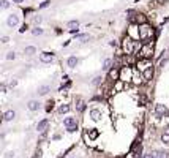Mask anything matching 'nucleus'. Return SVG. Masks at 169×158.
<instances>
[{
  "label": "nucleus",
  "instance_id": "1",
  "mask_svg": "<svg viewBox=\"0 0 169 158\" xmlns=\"http://www.w3.org/2000/svg\"><path fill=\"white\" fill-rule=\"evenodd\" d=\"M157 33H158V29H155V27H153L150 22L139 25V40L142 41V43H149V41H153L155 37H157Z\"/></svg>",
  "mask_w": 169,
  "mask_h": 158
},
{
  "label": "nucleus",
  "instance_id": "2",
  "mask_svg": "<svg viewBox=\"0 0 169 158\" xmlns=\"http://www.w3.org/2000/svg\"><path fill=\"white\" fill-rule=\"evenodd\" d=\"M136 41L138 40H133L131 37L125 35L120 41V51L125 56H135V51H136Z\"/></svg>",
  "mask_w": 169,
  "mask_h": 158
},
{
  "label": "nucleus",
  "instance_id": "3",
  "mask_svg": "<svg viewBox=\"0 0 169 158\" xmlns=\"http://www.w3.org/2000/svg\"><path fill=\"white\" fill-rule=\"evenodd\" d=\"M155 57V41H149L144 43L141 51L138 54V59H145V60H152Z\"/></svg>",
  "mask_w": 169,
  "mask_h": 158
},
{
  "label": "nucleus",
  "instance_id": "4",
  "mask_svg": "<svg viewBox=\"0 0 169 158\" xmlns=\"http://www.w3.org/2000/svg\"><path fill=\"white\" fill-rule=\"evenodd\" d=\"M131 84L135 87H142L145 84V79L142 76V71L138 70V68L135 66V71H133V78H131Z\"/></svg>",
  "mask_w": 169,
  "mask_h": 158
},
{
  "label": "nucleus",
  "instance_id": "5",
  "mask_svg": "<svg viewBox=\"0 0 169 158\" xmlns=\"http://www.w3.org/2000/svg\"><path fill=\"white\" fill-rule=\"evenodd\" d=\"M155 74H157V66H155L153 63L149 65L145 70H142V76L145 79V84H150V82L155 79Z\"/></svg>",
  "mask_w": 169,
  "mask_h": 158
},
{
  "label": "nucleus",
  "instance_id": "6",
  "mask_svg": "<svg viewBox=\"0 0 169 158\" xmlns=\"http://www.w3.org/2000/svg\"><path fill=\"white\" fill-rule=\"evenodd\" d=\"M133 71H135V66H122L120 68V81L123 82H131V78H133Z\"/></svg>",
  "mask_w": 169,
  "mask_h": 158
},
{
  "label": "nucleus",
  "instance_id": "7",
  "mask_svg": "<svg viewBox=\"0 0 169 158\" xmlns=\"http://www.w3.org/2000/svg\"><path fill=\"white\" fill-rule=\"evenodd\" d=\"M167 112H169V108L164 105V103H157V105H155V108H153V114L157 115V119L166 117Z\"/></svg>",
  "mask_w": 169,
  "mask_h": 158
},
{
  "label": "nucleus",
  "instance_id": "8",
  "mask_svg": "<svg viewBox=\"0 0 169 158\" xmlns=\"http://www.w3.org/2000/svg\"><path fill=\"white\" fill-rule=\"evenodd\" d=\"M89 117H90V120H93V122H101V119H103V111H101L100 108L93 106V108L89 109Z\"/></svg>",
  "mask_w": 169,
  "mask_h": 158
},
{
  "label": "nucleus",
  "instance_id": "9",
  "mask_svg": "<svg viewBox=\"0 0 169 158\" xmlns=\"http://www.w3.org/2000/svg\"><path fill=\"white\" fill-rule=\"evenodd\" d=\"M54 59H55V54L51 52V51H43V52L38 56V60L41 62V63H46V65H47V63H52Z\"/></svg>",
  "mask_w": 169,
  "mask_h": 158
},
{
  "label": "nucleus",
  "instance_id": "10",
  "mask_svg": "<svg viewBox=\"0 0 169 158\" xmlns=\"http://www.w3.org/2000/svg\"><path fill=\"white\" fill-rule=\"evenodd\" d=\"M104 82H106V76L100 73V74H95V76L90 79V85L95 87V89H98V87H103Z\"/></svg>",
  "mask_w": 169,
  "mask_h": 158
},
{
  "label": "nucleus",
  "instance_id": "11",
  "mask_svg": "<svg viewBox=\"0 0 169 158\" xmlns=\"http://www.w3.org/2000/svg\"><path fill=\"white\" fill-rule=\"evenodd\" d=\"M79 27H81V22L77 19H71L67 22V29L70 33H73V35H77L79 33Z\"/></svg>",
  "mask_w": 169,
  "mask_h": 158
},
{
  "label": "nucleus",
  "instance_id": "12",
  "mask_svg": "<svg viewBox=\"0 0 169 158\" xmlns=\"http://www.w3.org/2000/svg\"><path fill=\"white\" fill-rule=\"evenodd\" d=\"M126 35L131 37L133 40H139V25L138 24H130L126 29Z\"/></svg>",
  "mask_w": 169,
  "mask_h": 158
},
{
  "label": "nucleus",
  "instance_id": "13",
  "mask_svg": "<svg viewBox=\"0 0 169 158\" xmlns=\"http://www.w3.org/2000/svg\"><path fill=\"white\" fill-rule=\"evenodd\" d=\"M126 89H128V84L119 79V81H115L114 84H112V93H117V92H125Z\"/></svg>",
  "mask_w": 169,
  "mask_h": 158
},
{
  "label": "nucleus",
  "instance_id": "14",
  "mask_svg": "<svg viewBox=\"0 0 169 158\" xmlns=\"http://www.w3.org/2000/svg\"><path fill=\"white\" fill-rule=\"evenodd\" d=\"M6 25L10 27V29H15V27L19 25V16L15 15V13H11V15L6 18Z\"/></svg>",
  "mask_w": 169,
  "mask_h": 158
},
{
  "label": "nucleus",
  "instance_id": "15",
  "mask_svg": "<svg viewBox=\"0 0 169 158\" xmlns=\"http://www.w3.org/2000/svg\"><path fill=\"white\" fill-rule=\"evenodd\" d=\"M65 63H67V66L70 68V70H74V68L79 65V57H77V56H68L67 60H65Z\"/></svg>",
  "mask_w": 169,
  "mask_h": 158
},
{
  "label": "nucleus",
  "instance_id": "16",
  "mask_svg": "<svg viewBox=\"0 0 169 158\" xmlns=\"http://www.w3.org/2000/svg\"><path fill=\"white\" fill-rule=\"evenodd\" d=\"M27 109H29L30 112H38L41 109V103L38 100H29L27 101Z\"/></svg>",
  "mask_w": 169,
  "mask_h": 158
},
{
  "label": "nucleus",
  "instance_id": "17",
  "mask_svg": "<svg viewBox=\"0 0 169 158\" xmlns=\"http://www.w3.org/2000/svg\"><path fill=\"white\" fill-rule=\"evenodd\" d=\"M71 105L70 103H63V105H60L59 108H57V114L59 115H67V114H70L71 112Z\"/></svg>",
  "mask_w": 169,
  "mask_h": 158
},
{
  "label": "nucleus",
  "instance_id": "18",
  "mask_svg": "<svg viewBox=\"0 0 169 158\" xmlns=\"http://www.w3.org/2000/svg\"><path fill=\"white\" fill-rule=\"evenodd\" d=\"M111 68H114V59H111V57H106L103 60V63H101V70L104 73H108Z\"/></svg>",
  "mask_w": 169,
  "mask_h": 158
},
{
  "label": "nucleus",
  "instance_id": "19",
  "mask_svg": "<svg viewBox=\"0 0 169 158\" xmlns=\"http://www.w3.org/2000/svg\"><path fill=\"white\" fill-rule=\"evenodd\" d=\"M135 21H136V24H138V25H142V24H147V22H149V16H147L145 13H139V11H136V18H135Z\"/></svg>",
  "mask_w": 169,
  "mask_h": 158
},
{
  "label": "nucleus",
  "instance_id": "20",
  "mask_svg": "<svg viewBox=\"0 0 169 158\" xmlns=\"http://www.w3.org/2000/svg\"><path fill=\"white\" fill-rule=\"evenodd\" d=\"M49 92H51V85H49V84H41V85H38V89H37L38 97H46Z\"/></svg>",
  "mask_w": 169,
  "mask_h": 158
},
{
  "label": "nucleus",
  "instance_id": "21",
  "mask_svg": "<svg viewBox=\"0 0 169 158\" xmlns=\"http://www.w3.org/2000/svg\"><path fill=\"white\" fill-rule=\"evenodd\" d=\"M47 127H49V120H47V119H41V120L37 123V131H38V133H46Z\"/></svg>",
  "mask_w": 169,
  "mask_h": 158
},
{
  "label": "nucleus",
  "instance_id": "22",
  "mask_svg": "<svg viewBox=\"0 0 169 158\" xmlns=\"http://www.w3.org/2000/svg\"><path fill=\"white\" fill-rule=\"evenodd\" d=\"M16 119V111L15 109H8V111L3 112V120L5 122H13Z\"/></svg>",
  "mask_w": 169,
  "mask_h": 158
},
{
  "label": "nucleus",
  "instance_id": "23",
  "mask_svg": "<svg viewBox=\"0 0 169 158\" xmlns=\"http://www.w3.org/2000/svg\"><path fill=\"white\" fill-rule=\"evenodd\" d=\"M63 127H65V130L71 128V127H77L76 117H65V119H63Z\"/></svg>",
  "mask_w": 169,
  "mask_h": 158
},
{
  "label": "nucleus",
  "instance_id": "24",
  "mask_svg": "<svg viewBox=\"0 0 169 158\" xmlns=\"http://www.w3.org/2000/svg\"><path fill=\"white\" fill-rule=\"evenodd\" d=\"M37 52H38L37 46H32V44H30V46H25V47H24V56H25V57H33Z\"/></svg>",
  "mask_w": 169,
  "mask_h": 158
},
{
  "label": "nucleus",
  "instance_id": "25",
  "mask_svg": "<svg viewBox=\"0 0 169 158\" xmlns=\"http://www.w3.org/2000/svg\"><path fill=\"white\" fill-rule=\"evenodd\" d=\"M74 108H76V111L79 112V114H82V112L87 109V105H86V101H84V100L77 98V100H76V106H74Z\"/></svg>",
  "mask_w": 169,
  "mask_h": 158
},
{
  "label": "nucleus",
  "instance_id": "26",
  "mask_svg": "<svg viewBox=\"0 0 169 158\" xmlns=\"http://www.w3.org/2000/svg\"><path fill=\"white\" fill-rule=\"evenodd\" d=\"M30 33L33 37H41V35H44V29L41 25H33L30 29Z\"/></svg>",
  "mask_w": 169,
  "mask_h": 158
},
{
  "label": "nucleus",
  "instance_id": "27",
  "mask_svg": "<svg viewBox=\"0 0 169 158\" xmlns=\"http://www.w3.org/2000/svg\"><path fill=\"white\" fill-rule=\"evenodd\" d=\"M87 136H89L90 141H95L98 136H100V131H98V130H95V128H92V130H89V131H87Z\"/></svg>",
  "mask_w": 169,
  "mask_h": 158
},
{
  "label": "nucleus",
  "instance_id": "28",
  "mask_svg": "<svg viewBox=\"0 0 169 158\" xmlns=\"http://www.w3.org/2000/svg\"><path fill=\"white\" fill-rule=\"evenodd\" d=\"M76 40H79L81 43H87V40H90V35L89 33H77Z\"/></svg>",
  "mask_w": 169,
  "mask_h": 158
},
{
  "label": "nucleus",
  "instance_id": "29",
  "mask_svg": "<svg viewBox=\"0 0 169 158\" xmlns=\"http://www.w3.org/2000/svg\"><path fill=\"white\" fill-rule=\"evenodd\" d=\"M41 22H43V16H40V15L32 16V24L33 25H41Z\"/></svg>",
  "mask_w": 169,
  "mask_h": 158
},
{
  "label": "nucleus",
  "instance_id": "30",
  "mask_svg": "<svg viewBox=\"0 0 169 158\" xmlns=\"http://www.w3.org/2000/svg\"><path fill=\"white\" fill-rule=\"evenodd\" d=\"M16 57H18V54L15 51H8V52H6V56H5V60L11 62V60H16Z\"/></svg>",
  "mask_w": 169,
  "mask_h": 158
},
{
  "label": "nucleus",
  "instance_id": "31",
  "mask_svg": "<svg viewBox=\"0 0 169 158\" xmlns=\"http://www.w3.org/2000/svg\"><path fill=\"white\" fill-rule=\"evenodd\" d=\"M142 158H158V152L157 150H152V152H145L142 155Z\"/></svg>",
  "mask_w": 169,
  "mask_h": 158
},
{
  "label": "nucleus",
  "instance_id": "32",
  "mask_svg": "<svg viewBox=\"0 0 169 158\" xmlns=\"http://www.w3.org/2000/svg\"><path fill=\"white\" fill-rule=\"evenodd\" d=\"M11 3L13 2H10V0H2V2H0V8H2V10H8L11 6Z\"/></svg>",
  "mask_w": 169,
  "mask_h": 158
},
{
  "label": "nucleus",
  "instance_id": "33",
  "mask_svg": "<svg viewBox=\"0 0 169 158\" xmlns=\"http://www.w3.org/2000/svg\"><path fill=\"white\" fill-rule=\"evenodd\" d=\"M49 6H51V0H44V2H41L38 5V10H46V8H49Z\"/></svg>",
  "mask_w": 169,
  "mask_h": 158
},
{
  "label": "nucleus",
  "instance_id": "34",
  "mask_svg": "<svg viewBox=\"0 0 169 158\" xmlns=\"http://www.w3.org/2000/svg\"><path fill=\"white\" fill-rule=\"evenodd\" d=\"M161 142L163 144H169V131H164L161 134Z\"/></svg>",
  "mask_w": 169,
  "mask_h": 158
},
{
  "label": "nucleus",
  "instance_id": "35",
  "mask_svg": "<svg viewBox=\"0 0 169 158\" xmlns=\"http://www.w3.org/2000/svg\"><path fill=\"white\" fill-rule=\"evenodd\" d=\"M52 109H54V100H49L46 103V112H51Z\"/></svg>",
  "mask_w": 169,
  "mask_h": 158
},
{
  "label": "nucleus",
  "instance_id": "36",
  "mask_svg": "<svg viewBox=\"0 0 169 158\" xmlns=\"http://www.w3.org/2000/svg\"><path fill=\"white\" fill-rule=\"evenodd\" d=\"M29 29H30V25L27 24V22H24L22 25H21V29H19V33H24L25 30H29Z\"/></svg>",
  "mask_w": 169,
  "mask_h": 158
},
{
  "label": "nucleus",
  "instance_id": "37",
  "mask_svg": "<svg viewBox=\"0 0 169 158\" xmlns=\"http://www.w3.org/2000/svg\"><path fill=\"white\" fill-rule=\"evenodd\" d=\"M158 158H169V155L164 150H158Z\"/></svg>",
  "mask_w": 169,
  "mask_h": 158
},
{
  "label": "nucleus",
  "instance_id": "38",
  "mask_svg": "<svg viewBox=\"0 0 169 158\" xmlns=\"http://www.w3.org/2000/svg\"><path fill=\"white\" fill-rule=\"evenodd\" d=\"M8 85H10L11 89H15V87L18 85V79H16V78H13V79H11V81L8 82Z\"/></svg>",
  "mask_w": 169,
  "mask_h": 158
},
{
  "label": "nucleus",
  "instance_id": "39",
  "mask_svg": "<svg viewBox=\"0 0 169 158\" xmlns=\"http://www.w3.org/2000/svg\"><path fill=\"white\" fill-rule=\"evenodd\" d=\"M8 87L10 85H6L5 82H2V84H0V92H3V93H6V90H8Z\"/></svg>",
  "mask_w": 169,
  "mask_h": 158
},
{
  "label": "nucleus",
  "instance_id": "40",
  "mask_svg": "<svg viewBox=\"0 0 169 158\" xmlns=\"http://www.w3.org/2000/svg\"><path fill=\"white\" fill-rule=\"evenodd\" d=\"M0 41H2V44H6V43H10V37H6V35H3L2 38H0Z\"/></svg>",
  "mask_w": 169,
  "mask_h": 158
},
{
  "label": "nucleus",
  "instance_id": "41",
  "mask_svg": "<svg viewBox=\"0 0 169 158\" xmlns=\"http://www.w3.org/2000/svg\"><path fill=\"white\" fill-rule=\"evenodd\" d=\"M109 46H111V47H117V46H119L117 40H111V41H109Z\"/></svg>",
  "mask_w": 169,
  "mask_h": 158
},
{
  "label": "nucleus",
  "instance_id": "42",
  "mask_svg": "<svg viewBox=\"0 0 169 158\" xmlns=\"http://www.w3.org/2000/svg\"><path fill=\"white\" fill-rule=\"evenodd\" d=\"M15 5H22V3H25V0H11Z\"/></svg>",
  "mask_w": 169,
  "mask_h": 158
},
{
  "label": "nucleus",
  "instance_id": "43",
  "mask_svg": "<svg viewBox=\"0 0 169 158\" xmlns=\"http://www.w3.org/2000/svg\"><path fill=\"white\" fill-rule=\"evenodd\" d=\"M76 130H77V127H71V128H67V131H68V133H74Z\"/></svg>",
  "mask_w": 169,
  "mask_h": 158
},
{
  "label": "nucleus",
  "instance_id": "44",
  "mask_svg": "<svg viewBox=\"0 0 169 158\" xmlns=\"http://www.w3.org/2000/svg\"><path fill=\"white\" fill-rule=\"evenodd\" d=\"M126 158H136V155H135V152H130L128 155H126Z\"/></svg>",
  "mask_w": 169,
  "mask_h": 158
},
{
  "label": "nucleus",
  "instance_id": "45",
  "mask_svg": "<svg viewBox=\"0 0 169 158\" xmlns=\"http://www.w3.org/2000/svg\"><path fill=\"white\" fill-rule=\"evenodd\" d=\"M70 44H71V40H68V41H65V43H63L62 46H63V47H67V46H70Z\"/></svg>",
  "mask_w": 169,
  "mask_h": 158
},
{
  "label": "nucleus",
  "instance_id": "46",
  "mask_svg": "<svg viewBox=\"0 0 169 158\" xmlns=\"http://www.w3.org/2000/svg\"><path fill=\"white\" fill-rule=\"evenodd\" d=\"M60 138H62V136H60V134H54V136H52V139H54V141H59Z\"/></svg>",
  "mask_w": 169,
  "mask_h": 158
},
{
  "label": "nucleus",
  "instance_id": "47",
  "mask_svg": "<svg viewBox=\"0 0 169 158\" xmlns=\"http://www.w3.org/2000/svg\"><path fill=\"white\" fill-rule=\"evenodd\" d=\"M161 2V5H166V3H169V0H160Z\"/></svg>",
  "mask_w": 169,
  "mask_h": 158
},
{
  "label": "nucleus",
  "instance_id": "48",
  "mask_svg": "<svg viewBox=\"0 0 169 158\" xmlns=\"http://www.w3.org/2000/svg\"><path fill=\"white\" fill-rule=\"evenodd\" d=\"M166 117H167V119H169V112H167V115H166Z\"/></svg>",
  "mask_w": 169,
  "mask_h": 158
},
{
  "label": "nucleus",
  "instance_id": "49",
  "mask_svg": "<svg viewBox=\"0 0 169 158\" xmlns=\"http://www.w3.org/2000/svg\"><path fill=\"white\" fill-rule=\"evenodd\" d=\"M70 158H74V156H70Z\"/></svg>",
  "mask_w": 169,
  "mask_h": 158
}]
</instances>
